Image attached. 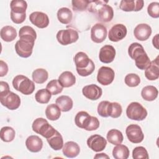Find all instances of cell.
<instances>
[{"label":"cell","instance_id":"6da1fadb","mask_svg":"<svg viewBox=\"0 0 159 159\" xmlns=\"http://www.w3.org/2000/svg\"><path fill=\"white\" fill-rule=\"evenodd\" d=\"M128 53L130 57L135 60L136 66L140 70H145L150 63V58L143 46L137 42L130 45L128 48Z\"/></svg>","mask_w":159,"mask_h":159},{"label":"cell","instance_id":"7a4b0ae2","mask_svg":"<svg viewBox=\"0 0 159 159\" xmlns=\"http://www.w3.org/2000/svg\"><path fill=\"white\" fill-rule=\"evenodd\" d=\"M108 1H90L89 11L96 14L98 19L102 22H110L114 17V11L111 6L107 4Z\"/></svg>","mask_w":159,"mask_h":159},{"label":"cell","instance_id":"3957f363","mask_svg":"<svg viewBox=\"0 0 159 159\" xmlns=\"http://www.w3.org/2000/svg\"><path fill=\"white\" fill-rule=\"evenodd\" d=\"M74 62L77 73L81 76H87L91 75L95 69L94 62L86 53L83 52H78L75 55Z\"/></svg>","mask_w":159,"mask_h":159},{"label":"cell","instance_id":"277c9868","mask_svg":"<svg viewBox=\"0 0 159 159\" xmlns=\"http://www.w3.org/2000/svg\"><path fill=\"white\" fill-rule=\"evenodd\" d=\"M75 124L80 128L88 131H93L99 127V121L96 117L91 116L86 111L78 112L75 117Z\"/></svg>","mask_w":159,"mask_h":159},{"label":"cell","instance_id":"5b68a950","mask_svg":"<svg viewBox=\"0 0 159 159\" xmlns=\"http://www.w3.org/2000/svg\"><path fill=\"white\" fill-rule=\"evenodd\" d=\"M12 86L15 89L24 95H30L35 90V84L27 76L19 75L12 80Z\"/></svg>","mask_w":159,"mask_h":159},{"label":"cell","instance_id":"8992f818","mask_svg":"<svg viewBox=\"0 0 159 159\" xmlns=\"http://www.w3.org/2000/svg\"><path fill=\"white\" fill-rule=\"evenodd\" d=\"M32 128L33 131L41 135L45 139L50 137L56 131V129L50 125L46 119L42 117L35 119L32 123Z\"/></svg>","mask_w":159,"mask_h":159},{"label":"cell","instance_id":"52a82bcc","mask_svg":"<svg viewBox=\"0 0 159 159\" xmlns=\"http://www.w3.org/2000/svg\"><path fill=\"white\" fill-rule=\"evenodd\" d=\"M126 115L131 120L141 121L146 118L147 111L139 102H132L126 109Z\"/></svg>","mask_w":159,"mask_h":159},{"label":"cell","instance_id":"ba28073f","mask_svg":"<svg viewBox=\"0 0 159 159\" xmlns=\"http://www.w3.org/2000/svg\"><path fill=\"white\" fill-rule=\"evenodd\" d=\"M34 42L35 40L30 39H20L15 45V50L17 54L22 58L29 57L32 53Z\"/></svg>","mask_w":159,"mask_h":159},{"label":"cell","instance_id":"9c48e42d","mask_svg":"<svg viewBox=\"0 0 159 159\" xmlns=\"http://www.w3.org/2000/svg\"><path fill=\"white\" fill-rule=\"evenodd\" d=\"M78 39V32L73 29L60 30L57 34V41L62 45H67L76 42Z\"/></svg>","mask_w":159,"mask_h":159},{"label":"cell","instance_id":"30bf717a","mask_svg":"<svg viewBox=\"0 0 159 159\" xmlns=\"http://www.w3.org/2000/svg\"><path fill=\"white\" fill-rule=\"evenodd\" d=\"M125 134L129 140L134 143H139L144 139V134L141 127L136 124L128 125L125 130Z\"/></svg>","mask_w":159,"mask_h":159},{"label":"cell","instance_id":"8fae6325","mask_svg":"<svg viewBox=\"0 0 159 159\" xmlns=\"http://www.w3.org/2000/svg\"><path fill=\"white\" fill-rule=\"evenodd\" d=\"M115 77L114 71L108 66H101L98 71L97 81L101 84L107 86L114 80Z\"/></svg>","mask_w":159,"mask_h":159},{"label":"cell","instance_id":"7c38bea8","mask_svg":"<svg viewBox=\"0 0 159 159\" xmlns=\"http://www.w3.org/2000/svg\"><path fill=\"white\" fill-rule=\"evenodd\" d=\"M0 101L2 106L10 110H16L20 105V97L11 91L5 96H0Z\"/></svg>","mask_w":159,"mask_h":159},{"label":"cell","instance_id":"4fadbf2b","mask_svg":"<svg viewBox=\"0 0 159 159\" xmlns=\"http://www.w3.org/2000/svg\"><path fill=\"white\" fill-rule=\"evenodd\" d=\"M127 28L122 24L113 25L109 31L108 38L112 42H119L124 39L127 35Z\"/></svg>","mask_w":159,"mask_h":159},{"label":"cell","instance_id":"5bb4252c","mask_svg":"<svg viewBox=\"0 0 159 159\" xmlns=\"http://www.w3.org/2000/svg\"><path fill=\"white\" fill-rule=\"evenodd\" d=\"M107 37V29L102 24H94L91 29V39L94 43L102 42Z\"/></svg>","mask_w":159,"mask_h":159},{"label":"cell","instance_id":"9a60e30c","mask_svg":"<svg viewBox=\"0 0 159 159\" xmlns=\"http://www.w3.org/2000/svg\"><path fill=\"white\" fill-rule=\"evenodd\" d=\"M87 145L92 150L99 152L102 151L106 148L107 141L102 136L94 134L88 139Z\"/></svg>","mask_w":159,"mask_h":159},{"label":"cell","instance_id":"2e32d148","mask_svg":"<svg viewBox=\"0 0 159 159\" xmlns=\"http://www.w3.org/2000/svg\"><path fill=\"white\" fill-rule=\"evenodd\" d=\"M29 20L32 24L40 29L45 28L49 24L48 16L42 12H33L29 16Z\"/></svg>","mask_w":159,"mask_h":159},{"label":"cell","instance_id":"e0dca14e","mask_svg":"<svg viewBox=\"0 0 159 159\" xmlns=\"http://www.w3.org/2000/svg\"><path fill=\"white\" fill-rule=\"evenodd\" d=\"M83 94L88 99L95 101L99 99L102 93V89L96 84H91L85 86L82 89Z\"/></svg>","mask_w":159,"mask_h":159},{"label":"cell","instance_id":"ac0fdd59","mask_svg":"<svg viewBox=\"0 0 159 159\" xmlns=\"http://www.w3.org/2000/svg\"><path fill=\"white\" fill-rule=\"evenodd\" d=\"M144 5L142 0H122L120 2L119 8L123 11H139Z\"/></svg>","mask_w":159,"mask_h":159},{"label":"cell","instance_id":"d6986e66","mask_svg":"<svg viewBox=\"0 0 159 159\" xmlns=\"http://www.w3.org/2000/svg\"><path fill=\"white\" fill-rule=\"evenodd\" d=\"M152 34V28L147 24H139L134 30L135 37L140 41L147 40Z\"/></svg>","mask_w":159,"mask_h":159},{"label":"cell","instance_id":"ffe728a7","mask_svg":"<svg viewBox=\"0 0 159 159\" xmlns=\"http://www.w3.org/2000/svg\"><path fill=\"white\" fill-rule=\"evenodd\" d=\"M116 57V50L111 45H106L101 47L99 51V58L101 62L104 63H111Z\"/></svg>","mask_w":159,"mask_h":159},{"label":"cell","instance_id":"44dd1931","mask_svg":"<svg viewBox=\"0 0 159 159\" xmlns=\"http://www.w3.org/2000/svg\"><path fill=\"white\" fill-rule=\"evenodd\" d=\"M159 57L150 61V65L145 70V77L150 81L156 80L159 77Z\"/></svg>","mask_w":159,"mask_h":159},{"label":"cell","instance_id":"7402d4cb","mask_svg":"<svg viewBox=\"0 0 159 159\" xmlns=\"http://www.w3.org/2000/svg\"><path fill=\"white\" fill-rule=\"evenodd\" d=\"M25 145L28 150L36 153L40 152L43 147L42 139L37 135H30L25 140Z\"/></svg>","mask_w":159,"mask_h":159},{"label":"cell","instance_id":"603a6c76","mask_svg":"<svg viewBox=\"0 0 159 159\" xmlns=\"http://www.w3.org/2000/svg\"><path fill=\"white\" fill-rule=\"evenodd\" d=\"M63 153L68 158H75L78 155L80 148L78 144L73 141L66 142L62 148Z\"/></svg>","mask_w":159,"mask_h":159},{"label":"cell","instance_id":"cb8c5ba5","mask_svg":"<svg viewBox=\"0 0 159 159\" xmlns=\"http://www.w3.org/2000/svg\"><path fill=\"white\" fill-rule=\"evenodd\" d=\"M50 147L54 150H59L63 148V139L59 132L57 130L50 137L46 139Z\"/></svg>","mask_w":159,"mask_h":159},{"label":"cell","instance_id":"d4e9b609","mask_svg":"<svg viewBox=\"0 0 159 159\" xmlns=\"http://www.w3.org/2000/svg\"><path fill=\"white\" fill-rule=\"evenodd\" d=\"M58 80L63 88H69L75 84L76 77L71 71H65L59 76Z\"/></svg>","mask_w":159,"mask_h":159},{"label":"cell","instance_id":"484cf974","mask_svg":"<svg viewBox=\"0 0 159 159\" xmlns=\"http://www.w3.org/2000/svg\"><path fill=\"white\" fill-rule=\"evenodd\" d=\"M55 102L62 112H68L70 111L73 106L72 99L70 96L65 95L60 96L57 98Z\"/></svg>","mask_w":159,"mask_h":159},{"label":"cell","instance_id":"4316f807","mask_svg":"<svg viewBox=\"0 0 159 159\" xmlns=\"http://www.w3.org/2000/svg\"><path fill=\"white\" fill-rule=\"evenodd\" d=\"M1 39L7 42L13 41L17 37V31L14 27L11 25L3 27L0 32Z\"/></svg>","mask_w":159,"mask_h":159},{"label":"cell","instance_id":"83f0119b","mask_svg":"<svg viewBox=\"0 0 159 159\" xmlns=\"http://www.w3.org/2000/svg\"><path fill=\"white\" fill-rule=\"evenodd\" d=\"M158 91L156 87L149 85L145 86L141 91L142 98L147 101H154L158 96Z\"/></svg>","mask_w":159,"mask_h":159},{"label":"cell","instance_id":"f1b7e54d","mask_svg":"<svg viewBox=\"0 0 159 159\" xmlns=\"http://www.w3.org/2000/svg\"><path fill=\"white\" fill-rule=\"evenodd\" d=\"M106 137L108 142L113 145L121 144L124 139L122 133L117 129H111L109 130Z\"/></svg>","mask_w":159,"mask_h":159},{"label":"cell","instance_id":"f546056e","mask_svg":"<svg viewBox=\"0 0 159 159\" xmlns=\"http://www.w3.org/2000/svg\"><path fill=\"white\" fill-rule=\"evenodd\" d=\"M129 149L124 145L119 144L112 150V156L116 159H127L129 157Z\"/></svg>","mask_w":159,"mask_h":159},{"label":"cell","instance_id":"4dcf8cb0","mask_svg":"<svg viewBox=\"0 0 159 159\" xmlns=\"http://www.w3.org/2000/svg\"><path fill=\"white\" fill-rule=\"evenodd\" d=\"M57 18L61 24H68L72 20V12L68 7H61L57 12Z\"/></svg>","mask_w":159,"mask_h":159},{"label":"cell","instance_id":"1f68e13d","mask_svg":"<svg viewBox=\"0 0 159 159\" xmlns=\"http://www.w3.org/2000/svg\"><path fill=\"white\" fill-rule=\"evenodd\" d=\"M45 115L50 120H57L61 116V110L57 104H51L47 106L45 109Z\"/></svg>","mask_w":159,"mask_h":159},{"label":"cell","instance_id":"d6a6232c","mask_svg":"<svg viewBox=\"0 0 159 159\" xmlns=\"http://www.w3.org/2000/svg\"><path fill=\"white\" fill-rule=\"evenodd\" d=\"M11 12L17 14L25 13L27 4V2L23 0H12L10 3Z\"/></svg>","mask_w":159,"mask_h":159},{"label":"cell","instance_id":"836d02e7","mask_svg":"<svg viewBox=\"0 0 159 159\" xmlns=\"http://www.w3.org/2000/svg\"><path fill=\"white\" fill-rule=\"evenodd\" d=\"M32 77L35 83L42 84L47 80L48 74L46 70L43 68H37L32 72Z\"/></svg>","mask_w":159,"mask_h":159},{"label":"cell","instance_id":"e575fe53","mask_svg":"<svg viewBox=\"0 0 159 159\" xmlns=\"http://www.w3.org/2000/svg\"><path fill=\"white\" fill-rule=\"evenodd\" d=\"M0 135L1 139L3 142H10L14 139L16 132L13 128L9 126H6L1 128Z\"/></svg>","mask_w":159,"mask_h":159},{"label":"cell","instance_id":"d590c367","mask_svg":"<svg viewBox=\"0 0 159 159\" xmlns=\"http://www.w3.org/2000/svg\"><path fill=\"white\" fill-rule=\"evenodd\" d=\"M19 37L20 39L25 38L35 40L37 38V34L35 30L32 27L25 25L20 29Z\"/></svg>","mask_w":159,"mask_h":159},{"label":"cell","instance_id":"8d00e7d4","mask_svg":"<svg viewBox=\"0 0 159 159\" xmlns=\"http://www.w3.org/2000/svg\"><path fill=\"white\" fill-rule=\"evenodd\" d=\"M52 94L47 89H41L37 91L35 95V99L40 104H47L49 102Z\"/></svg>","mask_w":159,"mask_h":159},{"label":"cell","instance_id":"74e56055","mask_svg":"<svg viewBox=\"0 0 159 159\" xmlns=\"http://www.w3.org/2000/svg\"><path fill=\"white\" fill-rule=\"evenodd\" d=\"M46 89L50 91L52 95H56L62 92L63 87L60 84L58 80H52L48 83Z\"/></svg>","mask_w":159,"mask_h":159},{"label":"cell","instance_id":"f35d334b","mask_svg":"<svg viewBox=\"0 0 159 159\" xmlns=\"http://www.w3.org/2000/svg\"><path fill=\"white\" fill-rule=\"evenodd\" d=\"M122 112L121 105L116 102H110L109 106L108 115L112 118H117L120 116Z\"/></svg>","mask_w":159,"mask_h":159},{"label":"cell","instance_id":"ab89813d","mask_svg":"<svg viewBox=\"0 0 159 159\" xmlns=\"http://www.w3.org/2000/svg\"><path fill=\"white\" fill-rule=\"evenodd\" d=\"M125 83L129 87H136L140 83V78L139 75L135 73L127 74L124 79Z\"/></svg>","mask_w":159,"mask_h":159},{"label":"cell","instance_id":"60d3db41","mask_svg":"<svg viewBox=\"0 0 159 159\" xmlns=\"http://www.w3.org/2000/svg\"><path fill=\"white\" fill-rule=\"evenodd\" d=\"M132 157L134 159H148L149 158L148 152L146 148L140 146L135 147L132 151Z\"/></svg>","mask_w":159,"mask_h":159},{"label":"cell","instance_id":"b9f144b4","mask_svg":"<svg viewBox=\"0 0 159 159\" xmlns=\"http://www.w3.org/2000/svg\"><path fill=\"white\" fill-rule=\"evenodd\" d=\"M90 1L88 0H73L71 1L72 7L74 11H83L89 6Z\"/></svg>","mask_w":159,"mask_h":159},{"label":"cell","instance_id":"7bdbcfd3","mask_svg":"<svg viewBox=\"0 0 159 159\" xmlns=\"http://www.w3.org/2000/svg\"><path fill=\"white\" fill-rule=\"evenodd\" d=\"M110 102L108 101H102L100 102L98 106V113L103 117H109L108 111Z\"/></svg>","mask_w":159,"mask_h":159},{"label":"cell","instance_id":"ee69618b","mask_svg":"<svg viewBox=\"0 0 159 159\" xmlns=\"http://www.w3.org/2000/svg\"><path fill=\"white\" fill-rule=\"evenodd\" d=\"M147 12L152 17H159V3L158 2H151L147 7Z\"/></svg>","mask_w":159,"mask_h":159},{"label":"cell","instance_id":"f6af8a7d","mask_svg":"<svg viewBox=\"0 0 159 159\" xmlns=\"http://www.w3.org/2000/svg\"><path fill=\"white\" fill-rule=\"evenodd\" d=\"M26 18V13L24 14H17L11 12V19L12 21L15 24H21L22 23Z\"/></svg>","mask_w":159,"mask_h":159},{"label":"cell","instance_id":"bcb514c9","mask_svg":"<svg viewBox=\"0 0 159 159\" xmlns=\"http://www.w3.org/2000/svg\"><path fill=\"white\" fill-rule=\"evenodd\" d=\"M0 96L7 94L10 92V88L8 83L5 81H0Z\"/></svg>","mask_w":159,"mask_h":159},{"label":"cell","instance_id":"7dc6e473","mask_svg":"<svg viewBox=\"0 0 159 159\" xmlns=\"http://www.w3.org/2000/svg\"><path fill=\"white\" fill-rule=\"evenodd\" d=\"M0 76H4L8 72V66L6 62L2 60H0Z\"/></svg>","mask_w":159,"mask_h":159},{"label":"cell","instance_id":"c3c4849f","mask_svg":"<svg viewBox=\"0 0 159 159\" xmlns=\"http://www.w3.org/2000/svg\"><path fill=\"white\" fill-rule=\"evenodd\" d=\"M152 43L153 46L157 48L158 49V34H157L152 39Z\"/></svg>","mask_w":159,"mask_h":159},{"label":"cell","instance_id":"681fc988","mask_svg":"<svg viewBox=\"0 0 159 159\" xmlns=\"http://www.w3.org/2000/svg\"><path fill=\"white\" fill-rule=\"evenodd\" d=\"M94 158H109V157L106 153H97Z\"/></svg>","mask_w":159,"mask_h":159}]
</instances>
